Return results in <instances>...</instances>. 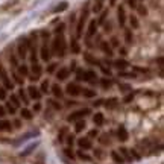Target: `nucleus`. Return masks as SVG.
Here are the masks:
<instances>
[{"label":"nucleus","mask_w":164,"mask_h":164,"mask_svg":"<svg viewBox=\"0 0 164 164\" xmlns=\"http://www.w3.org/2000/svg\"><path fill=\"white\" fill-rule=\"evenodd\" d=\"M100 141H102L104 144H106V141L109 143V138H108V137H100Z\"/></svg>","instance_id":"nucleus-55"},{"label":"nucleus","mask_w":164,"mask_h":164,"mask_svg":"<svg viewBox=\"0 0 164 164\" xmlns=\"http://www.w3.org/2000/svg\"><path fill=\"white\" fill-rule=\"evenodd\" d=\"M52 93H53V96L55 97H62V90H61V87L58 85V84H55L53 87H52Z\"/></svg>","instance_id":"nucleus-19"},{"label":"nucleus","mask_w":164,"mask_h":164,"mask_svg":"<svg viewBox=\"0 0 164 164\" xmlns=\"http://www.w3.org/2000/svg\"><path fill=\"white\" fill-rule=\"evenodd\" d=\"M119 90H122V91H129L131 87H129V85H119Z\"/></svg>","instance_id":"nucleus-49"},{"label":"nucleus","mask_w":164,"mask_h":164,"mask_svg":"<svg viewBox=\"0 0 164 164\" xmlns=\"http://www.w3.org/2000/svg\"><path fill=\"white\" fill-rule=\"evenodd\" d=\"M117 102H119V100H117L116 97H111V99H108V100H104V104H105L106 108H114V106H117Z\"/></svg>","instance_id":"nucleus-18"},{"label":"nucleus","mask_w":164,"mask_h":164,"mask_svg":"<svg viewBox=\"0 0 164 164\" xmlns=\"http://www.w3.org/2000/svg\"><path fill=\"white\" fill-rule=\"evenodd\" d=\"M78 79H82L85 82H93L97 79V74L93 70H85V71H79L78 73Z\"/></svg>","instance_id":"nucleus-2"},{"label":"nucleus","mask_w":164,"mask_h":164,"mask_svg":"<svg viewBox=\"0 0 164 164\" xmlns=\"http://www.w3.org/2000/svg\"><path fill=\"white\" fill-rule=\"evenodd\" d=\"M78 157H79L81 160H84V161H90V160H91V158H90V157H88L87 154H84V152H82V150H79V152H78Z\"/></svg>","instance_id":"nucleus-34"},{"label":"nucleus","mask_w":164,"mask_h":164,"mask_svg":"<svg viewBox=\"0 0 164 164\" xmlns=\"http://www.w3.org/2000/svg\"><path fill=\"white\" fill-rule=\"evenodd\" d=\"M41 36H43L44 40H46V38H49V32H43V34H41Z\"/></svg>","instance_id":"nucleus-60"},{"label":"nucleus","mask_w":164,"mask_h":164,"mask_svg":"<svg viewBox=\"0 0 164 164\" xmlns=\"http://www.w3.org/2000/svg\"><path fill=\"white\" fill-rule=\"evenodd\" d=\"M14 78H15V81H17L18 84H23V82H21V79H20V76H18V74H14Z\"/></svg>","instance_id":"nucleus-59"},{"label":"nucleus","mask_w":164,"mask_h":164,"mask_svg":"<svg viewBox=\"0 0 164 164\" xmlns=\"http://www.w3.org/2000/svg\"><path fill=\"white\" fill-rule=\"evenodd\" d=\"M102 50H104V52H105V53H108L109 56L112 55V50H111V49L108 47V44H106V43H104V44H102Z\"/></svg>","instance_id":"nucleus-36"},{"label":"nucleus","mask_w":164,"mask_h":164,"mask_svg":"<svg viewBox=\"0 0 164 164\" xmlns=\"http://www.w3.org/2000/svg\"><path fill=\"white\" fill-rule=\"evenodd\" d=\"M18 73L21 74V76H28L29 74V69H28V66H18Z\"/></svg>","instance_id":"nucleus-25"},{"label":"nucleus","mask_w":164,"mask_h":164,"mask_svg":"<svg viewBox=\"0 0 164 164\" xmlns=\"http://www.w3.org/2000/svg\"><path fill=\"white\" fill-rule=\"evenodd\" d=\"M94 2H104V0H94Z\"/></svg>","instance_id":"nucleus-63"},{"label":"nucleus","mask_w":164,"mask_h":164,"mask_svg":"<svg viewBox=\"0 0 164 164\" xmlns=\"http://www.w3.org/2000/svg\"><path fill=\"white\" fill-rule=\"evenodd\" d=\"M47 90H49V81H43L41 82V91L47 93Z\"/></svg>","instance_id":"nucleus-37"},{"label":"nucleus","mask_w":164,"mask_h":164,"mask_svg":"<svg viewBox=\"0 0 164 164\" xmlns=\"http://www.w3.org/2000/svg\"><path fill=\"white\" fill-rule=\"evenodd\" d=\"M125 40H126V43H128V44L132 43V32H131L129 29L125 31Z\"/></svg>","instance_id":"nucleus-30"},{"label":"nucleus","mask_w":164,"mask_h":164,"mask_svg":"<svg viewBox=\"0 0 164 164\" xmlns=\"http://www.w3.org/2000/svg\"><path fill=\"white\" fill-rule=\"evenodd\" d=\"M116 2H117V0H109V5H111V6H114Z\"/></svg>","instance_id":"nucleus-62"},{"label":"nucleus","mask_w":164,"mask_h":164,"mask_svg":"<svg viewBox=\"0 0 164 164\" xmlns=\"http://www.w3.org/2000/svg\"><path fill=\"white\" fill-rule=\"evenodd\" d=\"M20 114H21V117H23V119H26V120H31V119H32V111H31V109H28V108H23Z\"/></svg>","instance_id":"nucleus-21"},{"label":"nucleus","mask_w":164,"mask_h":164,"mask_svg":"<svg viewBox=\"0 0 164 164\" xmlns=\"http://www.w3.org/2000/svg\"><path fill=\"white\" fill-rule=\"evenodd\" d=\"M102 6H104V2H94V6H93V12H100L102 11Z\"/></svg>","instance_id":"nucleus-29"},{"label":"nucleus","mask_w":164,"mask_h":164,"mask_svg":"<svg viewBox=\"0 0 164 164\" xmlns=\"http://www.w3.org/2000/svg\"><path fill=\"white\" fill-rule=\"evenodd\" d=\"M100 85H102L104 88H109L112 84H111V81H109V79H102V81H100Z\"/></svg>","instance_id":"nucleus-35"},{"label":"nucleus","mask_w":164,"mask_h":164,"mask_svg":"<svg viewBox=\"0 0 164 164\" xmlns=\"http://www.w3.org/2000/svg\"><path fill=\"white\" fill-rule=\"evenodd\" d=\"M69 74H70V70L69 69H61L58 73H56V79L58 81H66L69 78Z\"/></svg>","instance_id":"nucleus-11"},{"label":"nucleus","mask_w":164,"mask_h":164,"mask_svg":"<svg viewBox=\"0 0 164 164\" xmlns=\"http://www.w3.org/2000/svg\"><path fill=\"white\" fill-rule=\"evenodd\" d=\"M120 154L125 157L123 160H126V161H132V157H131V154H129V150L126 149V147H120Z\"/></svg>","instance_id":"nucleus-23"},{"label":"nucleus","mask_w":164,"mask_h":164,"mask_svg":"<svg viewBox=\"0 0 164 164\" xmlns=\"http://www.w3.org/2000/svg\"><path fill=\"white\" fill-rule=\"evenodd\" d=\"M85 126H87V123H85L84 119H82V120H78L76 125H74V131H76V132H82V131L85 129Z\"/></svg>","instance_id":"nucleus-16"},{"label":"nucleus","mask_w":164,"mask_h":164,"mask_svg":"<svg viewBox=\"0 0 164 164\" xmlns=\"http://www.w3.org/2000/svg\"><path fill=\"white\" fill-rule=\"evenodd\" d=\"M14 125H15V128H20V125H21V123H20V120H15Z\"/></svg>","instance_id":"nucleus-61"},{"label":"nucleus","mask_w":164,"mask_h":164,"mask_svg":"<svg viewBox=\"0 0 164 164\" xmlns=\"http://www.w3.org/2000/svg\"><path fill=\"white\" fill-rule=\"evenodd\" d=\"M5 112H6V109H5L3 106H0V117H3V116H5Z\"/></svg>","instance_id":"nucleus-57"},{"label":"nucleus","mask_w":164,"mask_h":164,"mask_svg":"<svg viewBox=\"0 0 164 164\" xmlns=\"http://www.w3.org/2000/svg\"><path fill=\"white\" fill-rule=\"evenodd\" d=\"M18 96H20V99L23 100L24 104H29V97L26 96V91H24L23 88H20V90H18Z\"/></svg>","instance_id":"nucleus-24"},{"label":"nucleus","mask_w":164,"mask_h":164,"mask_svg":"<svg viewBox=\"0 0 164 164\" xmlns=\"http://www.w3.org/2000/svg\"><path fill=\"white\" fill-rule=\"evenodd\" d=\"M132 99H134V94H129V96H126V97H125V102H131Z\"/></svg>","instance_id":"nucleus-56"},{"label":"nucleus","mask_w":164,"mask_h":164,"mask_svg":"<svg viewBox=\"0 0 164 164\" xmlns=\"http://www.w3.org/2000/svg\"><path fill=\"white\" fill-rule=\"evenodd\" d=\"M49 104L52 105V106H53L55 109H59V108H61V105H59L58 102H55V100H49Z\"/></svg>","instance_id":"nucleus-46"},{"label":"nucleus","mask_w":164,"mask_h":164,"mask_svg":"<svg viewBox=\"0 0 164 164\" xmlns=\"http://www.w3.org/2000/svg\"><path fill=\"white\" fill-rule=\"evenodd\" d=\"M111 44L114 46V47H119V41H117L116 36H112V38H111Z\"/></svg>","instance_id":"nucleus-51"},{"label":"nucleus","mask_w":164,"mask_h":164,"mask_svg":"<svg viewBox=\"0 0 164 164\" xmlns=\"http://www.w3.org/2000/svg\"><path fill=\"white\" fill-rule=\"evenodd\" d=\"M67 8H69V3H67V2H61L59 5H56V6L53 8V12H55V14H58V12L66 11Z\"/></svg>","instance_id":"nucleus-15"},{"label":"nucleus","mask_w":164,"mask_h":164,"mask_svg":"<svg viewBox=\"0 0 164 164\" xmlns=\"http://www.w3.org/2000/svg\"><path fill=\"white\" fill-rule=\"evenodd\" d=\"M35 146H36V144H31V146H29V147H28V149H26V150H24V152H23V154H21V155H28V154H29V152H32V150H34V149H35Z\"/></svg>","instance_id":"nucleus-41"},{"label":"nucleus","mask_w":164,"mask_h":164,"mask_svg":"<svg viewBox=\"0 0 164 164\" xmlns=\"http://www.w3.org/2000/svg\"><path fill=\"white\" fill-rule=\"evenodd\" d=\"M62 29H64V24H59V26L55 29V32H56V34H61V32H62Z\"/></svg>","instance_id":"nucleus-54"},{"label":"nucleus","mask_w":164,"mask_h":164,"mask_svg":"<svg viewBox=\"0 0 164 164\" xmlns=\"http://www.w3.org/2000/svg\"><path fill=\"white\" fill-rule=\"evenodd\" d=\"M78 146L81 147V149H84V150H87V149H91V141H90V138H79L78 140Z\"/></svg>","instance_id":"nucleus-10"},{"label":"nucleus","mask_w":164,"mask_h":164,"mask_svg":"<svg viewBox=\"0 0 164 164\" xmlns=\"http://www.w3.org/2000/svg\"><path fill=\"white\" fill-rule=\"evenodd\" d=\"M0 78H2V81H3V84H5V88H8V90H12V88H14V84L9 81L8 74H6V70H5L2 66H0Z\"/></svg>","instance_id":"nucleus-4"},{"label":"nucleus","mask_w":164,"mask_h":164,"mask_svg":"<svg viewBox=\"0 0 164 164\" xmlns=\"http://www.w3.org/2000/svg\"><path fill=\"white\" fill-rule=\"evenodd\" d=\"M28 93H29V97L31 99H41V91L38 90L36 87H34V85H31L29 88H28Z\"/></svg>","instance_id":"nucleus-8"},{"label":"nucleus","mask_w":164,"mask_h":164,"mask_svg":"<svg viewBox=\"0 0 164 164\" xmlns=\"http://www.w3.org/2000/svg\"><path fill=\"white\" fill-rule=\"evenodd\" d=\"M96 32H97V21H96V20H91V21H90V24H88V32H87V38L90 40L91 36H94V35H96Z\"/></svg>","instance_id":"nucleus-7"},{"label":"nucleus","mask_w":164,"mask_h":164,"mask_svg":"<svg viewBox=\"0 0 164 164\" xmlns=\"http://www.w3.org/2000/svg\"><path fill=\"white\" fill-rule=\"evenodd\" d=\"M111 158L114 160V163H117V164H123V163H125L123 157H122L119 152H116V150H112V152H111Z\"/></svg>","instance_id":"nucleus-14"},{"label":"nucleus","mask_w":164,"mask_h":164,"mask_svg":"<svg viewBox=\"0 0 164 164\" xmlns=\"http://www.w3.org/2000/svg\"><path fill=\"white\" fill-rule=\"evenodd\" d=\"M93 122H94L96 126H102L104 125V114L102 112H96L94 117H93Z\"/></svg>","instance_id":"nucleus-13"},{"label":"nucleus","mask_w":164,"mask_h":164,"mask_svg":"<svg viewBox=\"0 0 164 164\" xmlns=\"http://www.w3.org/2000/svg\"><path fill=\"white\" fill-rule=\"evenodd\" d=\"M34 111H35V112H40V111H41V104H40V102H36V104L34 105Z\"/></svg>","instance_id":"nucleus-50"},{"label":"nucleus","mask_w":164,"mask_h":164,"mask_svg":"<svg viewBox=\"0 0 164 164\" xmlns=\"http://www.w3.org/2000/svg\"><path fill=\"white\" fill-rule=\"evenodd\" d=\"M56 67H58V64H50L49 69H47V73H53L56 70Z\"/></svg>","instance_id":"nucleus-43"},{"label":"nucleus","mask_w":164,"mask_h":164,"mask_svg":"<svg viewBox=\"0 0 164 164\" xmlns=\"http://www.w3.org/2000/svg\"><path fill=\"white\" fill-rule=\"evenodd\" d=\"M99 135V131L97 129H91L90 132H88V137H90V138H94V137H97Z\"/></svg>","instance_id":"nucleus-40"},{"label":"nucleus","mask_w":164,"mask_h":164,"mask_svg":"<svg viewBox=\"0 0 164 164\" xmlns=\"http://www.w3.org/2000/svg\"><path fill=\"white\" fill-rule=\"evenodd\" d=\"M11 128H12L11 122H8V120H0V131H9Z\"/></svg>","instance_id":"nucleus-22"},{"label":"nucleus","mask_w":164,"mask_h":164,"mask_svg":"<svg viewBox=\"0 0 164 164\" xmlns=\"http://www.w3.org/2000/svg\"><path fill=\"white\" fill-rule=\"evenodd\" d=\"M9 104H11L12 106H15V108H17V106H20V100H18L17 96H11V102H9Z\"/></svg>","instance_id":"nucleus-31"},{"label":"nucleus","mask_w":164,"mask_h":164,"mask_svg":"<svg viewBox=\"0 0 164 164\" xmlns=\"http://www.w3.org/2000/svg\"><path fill=\"white\" fill-rule=\"evenodd\" d=\"M6 109H8L9 114H15V111H17V108H15V106H12L11 104H8V105H6Z\"/></svg>","instance_id":"nucleus-39"},{"label":"nucleus","mask_w":164,"mask_h":164,"mask_svg":"<svg viewBox=\"0 0 164 164\" xmlns=\"http://www.w3.org/2000/svg\"><path fill=\"white\" fill-rule=\"evenodd\" d=\"M114 66L117 67V69H126L129 64H128V61H125V59H117V61H114Z\"/></svg>","instance_id":"nucleus-20"},{"label":"nucleus","mask_w":164,"mask_h":164,"mask_svg":"<svg viewBox=\"0 0 164 164\" xmlns=\"http://www.w3.org/2000/svg\"><path fill=\"white\" fill-rule=\"evenodd\" d=\"M6 99V91L5 88H0V100H5Z\"/></svg>","instance_id":"nucleus-48"},{"label":"nucleus","mask_w":164,"mask_h":164,"mask_svg":"<svg viewBox=\"0 0 164 164\" xmlns=\"http://www.w3.org/2000/svg\"><path fill=\"white\" fill-rule=\"evenodd\" d=\"M81 90H82V88H81L78 84H69L67 88H66L67 94H70V96H79V94H81Z\"/></svg>","instance_id":"nucleus-5"},{"label":"nucleus","mask_w":164,"mask_h":164,"mask_svg":"<svg viewBox=\"0 0 164 164\" xmlns=\"http://www.w3.org/2000/svg\"><path fill=\"white\" fill-rule=\"evenodd\" d=\"M117 18H119V24H120V28H123V26H125V23H126V12H125L123 6H120V8H119V11H117Z\"/></svg>","instance_id":"nucleus-9"},{"label":"nucleus","mask_w":164,"mask_h":164,"mask_svg":"<svg viewBox=\"0 0 164 164\" xmlns=\"http://www.w3.org/2000/svg\"><path fill=\"white\" fill-rule=\"evenodd\" d=\"M137 9H138V14H140V15H146V14H147V9H146V6H143V5L137 6Z\"/></svg>","instance_id":"nucleus-33"},{"label":"nucleus","mask_w":164,"mask_h":164,"mask_svg":"<svg viewBox=\"0 0 164 164\" xmlns=\"http://www.w3.org/2000/svg\"><path fill=\"white\" fill-rule=\"evenodd\" d=\"M81 94H84L85 97H94L96 93L93 90H88V88H84V90H81Z\"/></svg>","instance_id":"nucleus-26"},{"label":"nucleus","mask_w":164,"mask_h":164,"mask_svg":"<svg viewBox=\"0 0 164 164\" xmlns=\"http://www.w3.org/2000/svg\"><path fill=\"white\" fill-rule=\"evenodd\" d=\"M32 76H31V79L32 81H38L40 78H41V73H43V69H41V66H38V64H32Z\"/></svg>","instance_id":"nucleus-6"},{"label":"nucleus","mask_w":164,"mask_h":164,"mask_svg":"<svg viewBox=\"0 0 164 164\" xmlns=\"http://www.w3.org/2000/svg\"><path fill=\"white\" fill-rule=\"evenodd\" d=\"M128 3H129V6L134 9V8H137V0H128Z\"/></svg>","instance_id":"nucleus-52"},{"label":"nucleus","mask_w":164,"mask_h":164,"mask_svg":"<svg viewBox=\"0 0 164 164\" xmlns=\"http://www.w3.org/2000/svg\"><path fill=\"white\" fill-rule=\"evenodd\" d=\"M90 108H84V109H78V111H74L71 112V114L67 117L69 122H78V120H82L84 117H87L88 114H90Z\"/></svg>","instance_id":"nucleus-1"},{"label":"nucleus","mask_w":164,"mask_h":164,"mask_svg":"<svg viewBox=\"0 0 164 164\" xmlns=\"http://www.w3.org/2000/svg\"><path fill=\"white\" fill-rule=\"evenodd\" d=\"M67 143H69L70 146L74 143V137H73V135H69V137H67Z\"/></svg>","instance_id":"nucleus-53"},{"label":"nucleus","mask_w":164,"mask_h":164,"mask_svg":"<svg viewBox=\"0 0 164 164\" xmlns=\"http://www.w3.org/2000/svg\"><path fill=\"white\" fill-rule=\"evenodd\" d=\"M64 154H66V155H67L69 158H71V160L74 158V154L71 152V150H70V149H64Z\"/></svg>","instance_id":"nucleus-45"},{"label":"nucleus","mask_w":164,"mask_h":164,"mask_svg":"<svg viewBox=\"0 0 164 164\" xmlns=\"http://www.w3.org/2000/svg\"><path fill=\"white\" fill-rule=\"evenodd\" d=\"M106 14H108V12L105 11L104 14L100 15V18H99V21H97V26H99V24H105V18H106Z\"/></svg>","instance_id":"nucleus-38"},{"label":"nucleus","mask_w":164,"mask_h":164,"mask_svg":"<svg viewBox=\"0 0 164 164\" xmlns=\"http://www.w3.org/2000/svg\"><path fill=\"white\" fill-rule=\"evenodd\" d=\"M9 61H11V64L14 66V67H18V62H17V58H15V56H11Z\"/></svg>","instance_id":"nucleus-47"},{"label":"nucleus","mask_w":164,"mask_h":164,"mask_svg":"<svg viewBox=\"0 0 164 164\" xmlns=\"http://www.w3.org/2000/svg\"><path fill=\"white\" fill-rule=\"evenodd\" d=\"M71 46H73V53H78L79 50H81V49H79V44H78L76 41H73V44H71Z\"/></svg>","instance_id":"nucleus-42"},{"label":"nucleus","mask_w":164,"mask_h":164,"mask_svg":"<svg viewBox=\"0 0 164 164\" xmlns=\"http://www.w3.org/2000/svg\"><path fill=\"white\" fill-rule=\"evenodd\" d=\"M26 50H28V47L26 46H18V55H20V58H26Z\"/></svg>","instance_id":"nucleus-28"},{"label":"nucleus","mask_w":164,"mask_h":164,"mask_svg":"<svg viewBox=\"0 0 164 164\" xmlns=\"http://www.w3.org/2000/svg\"><path fill=\"white\" fill-rule=\"evenodd\" d=\"M102 71H104L105 74H108V76L111 74V70H108V69H105V67H102Z\"/></svg>","instance_id":"nucleus-58"},{"label":"nucleus","mask_w":164,"mask_h":164,"mask_svg":"<svg viewBox=\"0 0 164 164\" xmlns=\"http://www.w3.org/2000/svg\"><path fill=\"white\" fill-rule=\"evenodd\" d=\"M117 137H119L120 141H126L128 140V131H126L123 126H120V128L117 129Z\"/></svg>","instance_id":"nucleus-12"},{"label":"nucleus","mask_w":164,"mask_h":164,"mask_svg":"<svg viewBox=\"0 0 164 164\" xmlns=\"http://www.w3.org/2000/svg\"><path fill=\"white\" fill-rule=\"evenodd\" d=\"M31 61H32V64H36V53H35V50L31 52Z\"/></svg>","instance_id":"nucleus-44"},{"label":"nucleus","mask_w":164,"mask_h":164,"mask_svg":"<svg viewBox=\"0 0 164 164\" xmlns=\"http://www.w3.org/2000/svg\"><path fill=\"white\" fill-rule=\"evenodd\" d=\"M119 76H120V78H128V79H134V78H135V73H132V71H129V73H128V71H122V73L119 74Z\"/></svg>","instance_id":"nucleus-27"},{"label":"nucleus","mask_w":164,"mask_h":164,"mask_svg":"<svg viewBox=\"0 0 164 164\" xmlns=\"http://www.w3.org/2000/svg\"><path fill=\"white\" fill-rule=\"evenodd\" d=\"M129 21H131V26H132V29H138V20H137V17L131 15Z\"/></svg>","instance_id":"nucleus-32"},{"label":"nucleus","mask_w":164,"mask_h":164,"mask_svg":"<svg viewBox=\"0 0 164 164\" xmlns=\"http://www.w3.org/2000/svg\"><path fill=\"white\" fill-rule=\"evenodd\" d=\"M88 18V9L85 8L84 9V12H82V15H81V18H79V21H78V31H76V38H81L82 36V28H84V23H85V20Z\"/></svg>","instance_id":"nucleus-3"},{"label":"nucleus","mask_w":164,"mask_h":164,"mask_svg":"<svg viewBox=\"0 0 164 164\" xmlns=\"http://www.w3.org/2000/svg\"><path fill=\"white\" fill-rule=\"evenodd\" d=\"M41 59L46 61V62L50 59V52H49L47 46H43V47H41Z\"/></svg>","instance_id":"nucleus-17"}]
</instances>
